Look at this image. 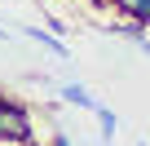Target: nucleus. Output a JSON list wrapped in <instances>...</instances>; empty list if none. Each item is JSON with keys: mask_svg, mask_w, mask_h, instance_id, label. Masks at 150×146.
Wrapping results in <instances>:
<instances>
[{"mask_svg": "<svg viewBox=\"0 0 150 146\" xmlns=\"http://www.w3.org/2000/svg\"><path fill=\"white\" fill-rule=\"evenodd\" d=\"M0 142H35L31 133V115L22 102H9V98H0Z\"/></svg>", "mask_w": 150, "mask_h": 146, "instance_id": "obj_1", "label": "nucleus"}, {"mask_svg": "<svg viewBox=\"0 0 150 146\" xmlns=\"http://www.w3.org/2000/svg\"><path fill=\"white\" fill-rule=\"evenodd\" d=\"M22 36H27L31 44H40V49H49L53 58H62V62L71 58V49H66V40H57V36H49L44 27H22Z\"/></svg>", "mask_w": 150, "mask_h": 146, "instance_id": "obj_2", "label": "nucleus"}, {"mask_svg": "<svg viewBox=\"0 0 150 146\" xmlns=\"http://www.w3.org/2000/svg\"><path fill=\"white\" fill-rule=\"evenodd\" d=\"M62 102H66V106H80V111H93V106H97V98H93L84 84H62Z\"/></svg>", "mask_w": 150, "mask_h": 146, "instance_id": "obj_3", "label": "nucleus"}, {"mask_svg": "<svg viewBox=\"0 0 150 146\" xmlns=\"http://www.w3.org/2000/svg\"><path fill=\"white\" fill-rule=\"evenodd\" d=\"M115 14L132 18V22H150V0H110Z\"/></svg>", "mask_w": 150, "mask_h": 146, "instance_id": "obj_4", "label": "nucleus"}, {"mask_svg": "<svg viewBox=\"0 0 150 146\" xmlns=\"http://www.w3.org/2000/svg\"><path fill=\"white\" fill-rule=\"evenodd\" d=\"M93 115L102 120V142H110V137H115V128H119V120H115V111L97 102V106H93Z\"/></svg>", "mask_w": 150, "mask_h": 146, "instance_id": "obj_5", "label": "nucleus"}, {"mask_svg": "<svg viewBox=\"0 0 150 146\" xmlns=\"http://www.w3.org/2000/svg\"><path fill=\"white\" fill-rule=\"evenodd\" d=\"M66 31H71V27H66V22H62V18H49V36H57V40H62V36H66Z\"/></svg>", "mask_w": 150, "mask_h": 146, "instance_id": "obj_6", "label": "nucleus"}, {"mask_svg": "<svg viewBox=\"0 0 150 146\" xmlns=\"http://www.w3.org/2000/svg\"><path fill=\"white\" fill-rule=\"evenodd\" d=\"M53 146H75V142H71V133H66V128H57V133H53Z\"/></svg>", "mask_w": 150, "mask_h": 146, "instance_id": "obj_7", "label": "nucleus"}, {"mask_svg": "<svg viewBox=\"0 0 150 146\" xmlns=\"http://www.w3.org/2000/svg\"><path fill=\"white\" fill-rule=\"evenodd\" d=\"M0 40H9V31H5V27H0Z\"/></svg>", "mask_w": 150, "mask_h": 146, "instance_id": "obj_8", "label": "nucleus"}, {"mask_svg": "<svg viewBox=\"0 0 150 146\" xmlns=\"http://www.w3.org/2000/svg\"><path fill=\"white\" fill-rule=\"evenodd\" d=\"M93 5H106V0H93Z\"/></svg>", "mask_w": 150, "mask_h": 146, "instance_id": "obj_9", "label": "nucleus"}, {"mask_svg": "<svg viewBox=\"0 0 150 146\" xmlns=\"http://www.w3.org/2000/svg\"><path fill=\"white\" fill-rule=\"evenodd\" d=\"M22 146H35V142H22Z\"/></svg>", "mask_w": 150, "mask_h": 146, "instance_id": "obj_10", "label": "nucleus"}]
</instances>
